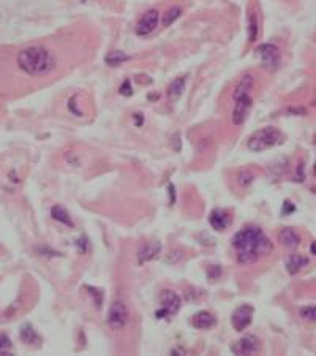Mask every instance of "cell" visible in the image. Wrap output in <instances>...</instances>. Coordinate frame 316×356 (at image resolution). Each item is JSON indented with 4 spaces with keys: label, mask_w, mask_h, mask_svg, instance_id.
<instances>
[{
    "label": "cell",
    "mask_w": 316,
    "mask_h": 356,
    "mask_svg": "<svg viewBox=\"0 0 316 356\" xmlns=\"http://www.w3.org/2000/svg\"><path fill=\"white\" fill-rule=\"evenodd\" d=\"M232 247L237 252L240 265H253L274 250L272 241L256 225H248L232 238Z\"/></svg>",
    "instance_id": "6da1fadb"
},
{
    "label": "cell",
    "mask_w": 316,
    "mask_h": 356,
    "mask_svg": "<svg viewBox=\"0 0 316 356\" xmlns=\"http://www.w3.org/2000/svg\"><path fill=\"white\" fill-rule=\"evenodd\" d=\"M16 62H18V67L29 76H46L54 72L57 65L51 51L38 44L24 48L16 57Z\"/></svg>",
    "instance_id": "7a4b0ae2"
},
{
    "label": "cell",
    "mask_w": 316,
    "mask_h": 356,
    "mask_svg": "<svg viewBox=\"0 0 316 356\" xmlns=\"http://www.w3.org/2000/svg\"><path fill=\"white\" fill-rule=\"evenodd\" d=\"M283 133L275 127H264L261 130L255 132L247 141V148L252 152H262L265 149H271L274 146L283 143Z\"/></svg>",
    "instance_id": "3957f363"
},
{
    "label": "cell",
    "mask_w": 316,
    "mask_h": 356,
    "mask_svg": "<svg viewBox=\"0 0 316 356\" xmlns=\"http://www.w3.org/2000/svg\"><path fill=\"white\" fill-rule=\"evenodd\" d=\"M128 321H130V314H128L125 302L119 299L112 301L109 312H108V320H106L108 326L112 331H120L128 325Z\"/></svg>",
    "instance_id": "277c9868"
},
{
    "label": "cell",
    "mask_w": 316,
    "mask_h": 356,
    "mask_svg": "<svg viewBox=\"0 0 316 356\" xmlns=\"http://www.w3.org/2000/svg\"><path fill=\"white\" fill-rule=\"evenodd\" d=\"M232 99H234V108H232L231 122L236 127H240L245 124L248 117V112H250L253 106V99H252V93L232 95Z\"/></svg>",
    "instance_id": "5b68a950"
},
{
    "label": "cell",
    "mask_w": 316,
    "mask_h": 356,
    "mask_svg": "<svg viewBox=\"0 0 316 356\" xmlns=\"http://www.w3.org/2000/svg\"><path fill=\"white\" fill-rule=\"evenodd\" d=\"M160 302H161V309L155 312V317L158 320L176 315L182 305L180 296L173 290H163L160 293Z\"/></svg>",
    "instance_id": "8992f818"
},
{
    "label": "cell",
    "mask_w": 316,
    "mask_h": 356,
    "mask_svg": "<svg viewBox=\"0 0 316 356\" xmlns=\"http://www.w3.org/2000/svg\"><path fill=\"white\" fill-rule=\"evenodd\" d=\"M258 56L261 57V63L262 68H265L268 72H275L280 68L281 63V53L280 50L272 44V43H262L258 46Z\"/></svg>",
    "instance_id": "52a82bcc"
},
{
    "label": "cell",
    "mask_w": 316,
    "mask_h": 356,
    "mask_svg": "<svg viewBox=\"0 0 316 356\" xmlns=\"http://www.w3.org/2000/svg\"><path fill=\"white\" fill-rule=\"evenodd\" d=\"M253 315H255V309L252 305H248V304L239 305L237 309L232 312V317H231L232 328H234L236 331H239V333L245 331L248 326L252 325Z\"/></svg>",
    "instance_id": "ba28073f"
},
{
    "label": "cell",
    "mask_w": 316,
    "mask_h": 356,
    "mask_svg": "<svg viewBox=\"0 0 316 356\" xmlns=\"http://www.w3.org/2000/svg\"><path fill=\"white\" fill-rule=\"evenodd\" d=\"M158 21H160L158 10L152 8V10L145 11V13L141 16V19L138 21L136 27H135L136 35H138V37H147V35H151L152 32L157 29Z\"/></svg>",
    "instance_id": "9c48e42d"
},
{
    "label": "cell",
    "mask_w": 316,
    "mask_h": 356,
    "mask_svg": "<svg viewBox=\"0 0 316 356\" xmlns=\"http://www.w3.org/2000/svg\"><path fill=\"white\" fill-rule=\"evenodd\" d=\"M259 350H261V341L253 334H247L231 345V351L234 354H255Z\"/></svg>",
    "instance_id": "30bf717a"
},
{
    "label": "cell",
    "mask_w": 316,
    "mask_h": 356,
    "mask_svg": "<svg viewBox=\"0 0 316 356\" xmlns=\"http://www.w3.org/2000/svg\"><path fill=\"white\" fill-rule=\"evenodd\" d=\"M161 252V244L158 241H149V242H144V244H141V247L138 249V263L139 265H144V263H149L155 260V258H158Z\"/></svg>",
    "instance_id": "8fae6325"
},
{
    "label": "cell",
    "mask_w": 316,
    "mask_h": 356,
    "mask_svg": "<svg viewBox=\"0 0 316 356\" xmlns=\"http://www.w3.org/2000/svg\"><path fill=\"white\" fill-rule=\"evenodd\" d=\"M209 223L215 231H223L231 225V216L226 209H213L209 216Z\"/></svg>",
    "instance_id": "7c38bea8"
},
{
    "label": "cell",
    "mask_w": 316,
    "mask_h": 356,
    "mask_svg": "<svg viewBox=\"0 0 316 356\" xmlns=\"http://www.w3.org/2000/svg\"><path fill=\"white\" fill-rule=\"evenodd\" d=\"M278 241H280V244L286 249H296L299 244H301V234H299L294 228L286 226V228H283L278 233Z\"/></svg>",
    "instance_id": "4fadbf2b"
},
{
    "label": "cell",
    "mask_w": 316,
    "mask_h": 356,
    "mask_svg": "<svg viewBox=\"0 0 316 356\" xmlns=\"http://www.w3.org/2000/svg\"><path fill=\"white\" fill-rule=\"evenodd\" d=\"M191 323H193V326H195L196 329L206 331V329H210V328H213L215 325H217V318H215V317H213L210 312H207V311H201V312H198V314L193 317Z\"/></svg>",
    "instance_id": "5bb4252c"
},
{
    "label": "cell",
    "mask_w": 316,
    "mask_h": 356,
    "mask_svg": "<svg viewBox=\"0 0 316 356\" xmlns=\"http://www.w3.org/2000/svg\"><path fill=\"white\" fill-rule=\"evenodd\" d=\"M307 265H308L307 256H304L301 253H293L286 260V271H288L289 276H296V274L301 272Z\"/></svg>",
    "instance_id": "9a60e30c"
},
{
    "label": "cell",
    "mask_w": 316,
    "mask_h": 356,
    "mask_svg": "<svg viewBox=\"0 0 316 356\" xmlns=\"http://www.w3.org/2000/svg\"><path fill=\"white\" fill-rule=\"evenodd\" d=\"M185 86H187V76L176 78L173 83L169 84V87H168V99H169V102H177L180 97H182V93H184Z\"/></svg>",
    "instance_id": "2e32d148"
},
{
    "label": "cell",
    "mask_w": 316,
    "mask_h": 356,
    "mask_svg": "<svg viewBox=\"0 0 316 356\" xmlns=\"http://www.w3.org/2000/svg\"><path fill=\"white\" fill-rule=\"evenodd\" d=\"M19 339L26 344V345H33V344H38L41 341L40 334L37 333V329L33 328L30 323H24L19 329Z\"/></svg>",
    "instance_id": "e0dca14e"
},
{
    "label": "cell",
    "mask_w": 316,
    "mask_h": 356,
    "mask_svg": "<svg viewBox=\"0 0 316 356\" xmlns=\"http://www.w3.org/2000/svg\"><path fill=\"white\" fill-rule=\"evenodd\" d=\"M51 217H53L56 222H59V223H62V225H65V226H70V228H73V226H75V222L71 220L68 211H66L65 207L59 206V204H56V206L51 207Z\"/></svg>",
    "instance_id": "ac0fdd59"
},
{
    "label": "cell",
    "mask_w": 316,
    "mask_h": 356,
    "mask_svg": "<svg viewBox=\"0 0 316 356\" xmlns=\"http://www.w3.org/2000/svg\"><path fill=\"white\" fill-rule=\"evenodd\" d=\"M131 57L124 53V51H119V50H114V51H109L106 56H105V62H106V65L109 67H119L122 65V63H125L127 60H130Z\"/></svg>",
    "instance_id": "d6986e66"
},
{
    "label": "cell",
    "mask_w": 316,
    "mask_h": 356,
    "mask_svg": "<svg viewBox=\"0 0 316 356\" xmlns=\"http://www.w3.org/2000/svg\"><path fill=\"white\" fill-rule=\"evenodd\" d=\"M247 34H248V40L252 43L258 40L259 37V19L256 13H250L248 14V19H247Z\"/></svg>",
    "instance_id": "ffe728a7"
},
{
    "label": "cell",
    "mask_w": 316,
    "mask_h": 356,
    "mask_svg": "<svg viewBox=\"0 0 316 356\" xmlns=\"http://www.w3.org/2000/svg\"><path fill=\"white\" fill-rule=\"evenodd\" d=\"M182 14H184V8L179 7V5H174V7L168 8V10H166V11L163 13L161 24H163L164 27H168V26L174 24V22L180 18Z\"/></svg>",
    "instance_id": "44dd1931"
},
{
    "label": "cell",
    "mask_w": 316,
    "mask_h": 356,
    "mask_svg": "<svg viewBox=\"0 0 316 356\" xmlns=\"http://www.w3.org/2000/svg\"><path fill=\"white\" fill-rule=\"evenodd\" d=\"M299 315L304 321L316 323V305H304L299 309Z\"/></svg>",
    "instance_id": "7402d4cb"
},
{
    "label": "cell",
    "mask_w": 316,
    "mask_h": 356,
    "mask_svg": "<svg viewBox=\"0 0 316 356\" xmlns=\"http://www.w3.org/2000/svg\"><path fill=\"white\" fill-rule=\"evenodd\" d=\"M255 181V174L250 170H244L237 174V182L242 188H248Z\"/></svg>",
    "instance_id": "603a6c76"
},
{
    "label": "cell",
    "mask_w": 316,
    "mask_h": 356,
    "mask_svg": "<svg viewBox=\"0 0 316 356\" xmlns=\"http://www.w3.org/2000/svg\"><path fill=\"white\" fill-rule=\"evenodd\" d=\"M11 353V341L5 333H0V354Z\"/></svg>",
    "instance_id": "cb8c5ba5"
},
{
    "label": "cell",
    "mask_w": 316,
    "mask_h": 356,
    "mask_svg": "<svg viewBox=\"0 0 316 356\" xmlns=\"http://www.w3.org/2000/svg\"><path fill=\"white\" fill-rule=\"evenodd\" d=\"M75 244H76V249H78L79 253H87L90 250V242H89V239L86 236L78 238Z\"/></svg>",
    "instance_id": "d4e9b609"
},
{
    "label": "cell",
    "mask_w": 316,
    "mask_h": 356,
    "mask_svg": "<svg viewBox=\"0 0 316 356\" xmlns=\"http://www.w3.org/2000/svg\"><path fill=\"white\" fill-rule=\"evenodd\" d=\"M89 290V293L93 298V302L96 304V309H102V304H103V293L100 290L93 288V287H86Z\"/></svg>",
    "instance_id": "484cf974"
},
{
    "label": "cell",
    "mask_w": 316,
    "mask_h": 356,
    "mask_svg": "<svg viewBox=\"0 0 316 356\" xmlns=\"http://www.w3.org/2000/svg\"><path fill=\"white\" fill-rule=\"evenodd\" d=\"M222 274H223V269H222L218 265H210V266L207 268V277L212 279V280L220 279Z\"/></svg>",
    "instance_id": "4316f807"
},
{
    "label": "cell",
    "mask_w": 316,
    "mask_h": 356,
    "mask_svg": "<svg viewBox=\"0 0 316 356\" xmlns=\"http://www.w3.org/2000/svg\"><path fill=\"white\" fill-rule=\"evenodd\" d=\"M119 92H120V95H124V97H131V95H133V87H131L130 79H125V81H124V84L120 86Z\"/></svg>",
    "instance_id": "83f0119b"
},
{
    "label": "cell",
    "mask_w": 316,
    "mask_h": 356,
    "mask_svg": "<svg viewBox=\"0 0 316 356\" xmlns=\"http://www.w3.org/2000/svg\"><path fill=\"white\" fill-rule=\"evenodd\" d=\"M294 204L291 203V201H285V204H283V214L286 216V214H289V212H293L294 211Z\"/></svg>",
    "instance_id": "f1b7e54d"
},
{
    "label": "cell",
    "mask_w": 316,
    "mask_h": 356,
    "mask_svg": "<svg viewBox=\"0 0 316 356\" xmlns=\"http://www.w3.org/2000/svg\"><path fill=\"white\" fill-rule=\"evenodd\" d=\"M133 117H135V124H136V127H141V125H142V122H144V117H142V114H141V112H136V114L133 116Z\"/></svg>",
    "instance_id": "f546056e"
},
{
    "label": "cell",
    "mask_w": 316,
    "mask_h": 356,
    "mask_svg": "<svg viewBox=\"0 0 316 356\" xmlns=\"http://www.w3.org/2000/svg\"><path fill=\"white\" fill-rule=\"evenodd\" d=\"M168 190H169V198H171V204L176 201V190H174V185L173 184H169L168 185Z\"/></svg>",
    "instance_id": "4dcf8cb0"
},
{
    "label": "cell",
    "mask_w": 316,
    "mask_h": 356,
    "mask_svg": "<svg viewBox=\"0 0 316 356\" xmlns=\"http://www.w3.org/2000/svg\"><path fill=\"white\" fill-rule=\"evenodd\" d=\"M289 112H296L294 116H297V112H301V116H305V109L304 108H289Z\"/></svg>",
    "instance_id": "1f68e13d"
},
{
    "label": "cell",
    "mask_w": 316,
    "mask_h": 356,
    "mask_svg": "<svg viewBox=\"0 0 316 356\" xmlns=\"http://www.w3.org/2000/svg\"><path fill=\"white\" fill-rule=\"evenodd\" d=\"M310 252H311L313 255H316V241H314V242H311V246H310Z\"/></svg>",
    "instance_id": "d6a6232c"
},
{
    "label": "cell",
    "mask_w": 316,
    "mask_h": 356,
    "mask_svg": "<svg viewBox=\"0 0 316 356\" xmlns=\"http://www.w3.org/2000/svg\"><path fill=\"white\" fill-rule=\"evenodd\" d=\"M313 106H316V90H314V95H313Z\"/></svg>",
    "instance_id": "836d02e7"
},
{
    "label": "cell",
    "mask_w": 316,
    "mask_h": 356,
    "mask_svg": "<svg viewBox=\"0 0 316 356\" xmlns=\"http://www.w3.org/2000/svg\"><path fill=\"white\" fill-rule=\"evenodd\" d=\"M313 174H314V177H316V161H314V167H313Z\"/></svg>",
    "instance_id": "e575fe53"
}]
</instances>
